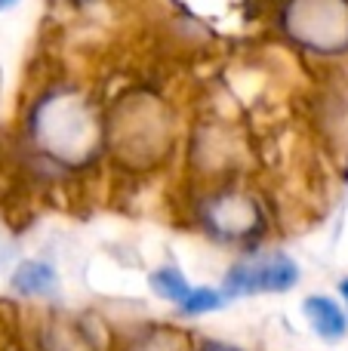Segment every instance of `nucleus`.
Returning a JSON list of instances; mask_svg holds the SVG:
<instances>
[{
	"label": "nucleus",
	"mask_w": 348,
	"mask_h": 351,
	"mask_svg": "<svg viewBox=\"0 0 348 351\" xmlns=\"http://www.w3.org/2000/svg\"><path fill=\"white\" fill-rule=\"evenodd\" d=\"M299 280V268L290 256L269 253L244 259L225 274L228 296H256V293H287Z\"/></svg>",
	"instance_id": "20e7f679"
},
{
	"label": "nucleus",
	"mask_w": 348,
	"mask_h": 351,
	"mask_svg": "<svg viewBox=\"0 0 348 351\" xmlns=\"http://www.w3.org/2000/svg\"><path fill=\"white\" fill-rule=\"evenodd\" d=\"M117 145H121L123 160H129V164L136 167L158 164L166 154V148H170V121L160 111V105L154 102L133 105V111L121 123Z\"/></svg>",
	"instance_id": "7ed1b4c3"
},
{
	"label": "nucleus",
	"mask_w": 348,
	"mask_h": 351,
	"mask_svg": "<svg viewBox=\"0 0 348 351\" xmlns=\"http://www.w3.org/2000/svg\"><path fill=\"white\" fill-rule=\"evenodd\" d=\"M306 317H308L312 330L321 336V339L336 342V339H343V336H345L348 321H345L343 308H339L333 299H327V296H308L306 299Z\"/></svg>",
	"instance_id": "423d86ee"
},
{
	"label": "nucleus",
	"mask_w": 348,
	"mask_h": 351,
	"mask_svg": "<svg viewBox=\"0 0 348 351\" xmlns=\"http://www.w3.org/2000/svg\"><path fill=\"white\" fill-rule=\"evenodd\" d=\"M34 139L53 160L68 167L90 164L102 148V123L77 93H53L34 111Z\"/></svg>",
	"instance_id": "f257e3e1"
},
{
	"label": "nucleus",
	"mask_w": 348,
	"mask_h": 351,
	"mask_svg": "<svg viewBox=\"0 0 348 351\" xmlns=\"http://www.w3.org/2000/svg\"><path fill=\"white\" fill-rule=\"evenodd\" d=\"M12 3V0H0V6H10Z\"/></svg>",
	"instance_id": "ddd939ff"
},
{
	"label": "nucleus",
	"mask_w": 348,
	"mask_h": 351,
	"mask_svg": "<svg viewBox=\"0 0 348 351\" xmlns=\"http://www.w3.org/2000/svg\"><path fill=\"white\" fill-rule=\"evenodd\" d=\"M133 351H188V348H185V339L179 333L158 327L151 333H145L142 339H136Z\"/></svg>",
	"instance_id": "9d476101"
},
{
	"label": "nucleus",
	"mask_w": 348,
	"mask_h": 351,
	"mask_svg": "<svg viewBox=\"0 0 348 351\" xmlns=\"http://www.w3.org/2000/svg\"><path fill=\"white\" fill-rule=\"evenodd\" d=\"M284 28L299 47L321 56L348 49V0H290Z\"/></svg>",
	"instance_id": "f03ea898"
},
{
	"label": "nucleus",
	"mask_w": 348,
	"mask_h": 351,
	"mask_svg": "<svg viewBox=\"0 0 348 351\" xmlns=\"http://www.w3.org/2000/svg\"><path fill=\"white\" fill-rule=\"evenodd\" d=\"M225 293L213 290V287H191L188 299H185L179 308H182V315H207V311H216L225 305Z\"/></svg>",
	"instance_id": "1a4fd4ad"
},
{
	"label": "nucleus",
	"mask_w": 348,
	"mask_h": 351,
	"mask_svg": "<svg viewBox=\"0 0 348 351\" xmlns=\"http://www.w3.org/2000/svg\"><path fill=\"white\" fill-rule=\"evenodd\" d=\"M343 296H345V299H348V278H345V280H343Z\"/></svg>",
	"instance_id": "f8f14e48"
},
{
	"label": "nucleus",
	"mask_w": 348,
	"mask_h": 351,
	"mask_svg": "<svg viewBox=\"0 0 348 351\" xmlns=\"http://www.w3.org/2000/svg\"><path fill=\"white\" fill-rule=\"evenodd\" d=\"M203 351H238V348H225V346H210V348H203Z\"/></svg>",
	"instance_id": "9b49d317"
},
{
	"label": "nucleus",
	"mask_w": 348,
	"mask_h": 351,
	"mask_svg": "<svg viewBox=\"0 0 348 351\" xmlns=\"http://www.w3.org/2000/svg\"><path fill=\"white\" fill-rule=\"evenodd\" d=\"M203 225L216 237L244 241V237L256 234V228L262 225V216H259V206L247 194L222 191L203 204Z\"/></svg>",
	"instance_id": "39448f33"
},
{
	"label": "nucleus",
	"mask_w": 348,
	"mask_h": 351,
	"mask_svg": "<svg viewBox=\"0 0 348 351\" xmlns=\"http://www.w3.org/2000/svg\"><path fill=\"white\" fill-rule=\"evenodd\" d=\"M151 287L160 299H166V302H173V305H182L191 293V284L185 280L182 271H176V268H160V271H154Z\"/></svg>",
	"instance_id": "6e6552de"
},
{
	"label": "nucleus",
	"mask_w": 348,
	"mask_h": 351,
	"mask_svg": "<svg viewBox=\"0 0 348 351\" xmlns=\"http://www.w3.org/2000/svg\"><path fill=\"white\" fill-rule=\"evenodd\" d=\"M12 290L22 296H53L55 293V271L47 262H22L12 274Z\"/></svg>",
	"instance_id": "0eeeda50"
}]
</instances>
